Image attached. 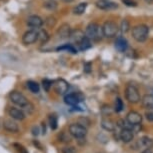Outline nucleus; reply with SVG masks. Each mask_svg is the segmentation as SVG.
Here are the masks:
<instances>
[{"label": "nucleus", "instance_id": "1", "mask_svg": "<svg viewBox=\"0 0 153 153\" xmlns=\"http://www.w3.org/2000/svg\"><path fill=\"white\" fill-rule=\"evenodd\" d=\"M85 36L88 37L90 40H94V41H99L103 36L102 27L98 25L97 23H90L88 26L86 27Z\"/></svg>", "mask_w": 153, "mask_h": 153}, {"label": "nucleus", "instance_id": "2", "mask_svg": "<svg viewBox=\"0 0 153 153\" xmlns=\"http://www.w3.org/2000/svg\"><path fill=\"white\" fill-rule=\"evenodd\" d=\"M149 34V28L145 24H138L132 28V37L137 42H144Z\"/></svg>", "mask_w": 153, "mask_h": 153}, {"label": "nucleus", "instance_id": "3", "mask_svg": "<svg viewBox=\"0 0 153 153\" xmlns=\"http://www.w3.org/2000/svg\"><path fill=\"white\" fill-rule=\"evenodd\" d=\"M69 133L72 137L76 138V139L85 138L86 134H87V128L80 123H73L69 126Z\"/></svg>", "mask_w": 153, "mask_h": 153}, {"label": "nucleus", "instance_id": "4", "mask_svg": "<svg viewBox=\"0 0 153 153\" xmlns=\"http://www.w3.org/2000/svg\"><path fill=\"white\" fill-rule=\"evenodd\" d=\"M125 97L130 103H138L140 101V94L134 85L128 84L125 89Z\"/></svg>", "mask_w": 153, "mask_h": 153}, {"label": "nucleus", "instance_id": "5", "mask_svg": "<svg viewBox=\"0 0 153 153\" xmlns=\"http://www.w3.org/2000/svg\"><path fill=\"white\" fill-rule=\"evenodd\" d=\"M102 32L103 36L107 37V38H112V37L116 36L118 32L116 23H114L113 21H106L102 26Z\"/></svg>", "mask_w": 153, "mask_h": 153}, {"label": "nucleus", "instance_id": "6", "mask_svg": "<svg viewBox=\"0 0 153 153\" xmlns=\"http://www.w3.org/2000/svg\"><path fill=\"white\" fill-rule=\"evenodd\" d=\"M9 98H10V101L11 102H13L14 104L20 106V107L24 108L25 106L28 105V100L27 98L24 96L22 93H20L18 91H12L10 92L9 94Z\"/></svg>", "mask_w": 153, "mask_h": 153}, {"label": "nucleus", "instance_id": "7", "mask_svg": "<svg viewBox=\"0 0 153 153\" xmlns=\"http://www.w3.org/2000/svg\"><path fill=\"white\" fill-rule=\"evenodd\" d=\"M84 100V96L82 93L77 92V93H70L64 96V102L65 104H67L69 106H76L78 105L79 102Z\"/></svg>", "mask_w": 153, "mask_h": 153}, {"label": "nucleus", "instance_id": "8", "mask_svg": "<svg viewBox=\"0 0 153 153\" xmlns=\"http://www.w3.org/2000/svg\"><path fill=\"white\" fill-rule=\"evenodd\" d=\"M52 86H53L54 90L59 95L65 94L69 89V83L64 79H57L55 81H53Z\"/></svg>", "mask_w": 153, "mask_h": 153}, {"label": "nucleus", "instance_id": "9", "mask_svg": "<svg viewBox=\"0 0 153 153\" xmlns=\"http://www.w3.org/2000/svg\"><path fill=\"white\" fill-rule=\"evenodd\" d=\"M37 40H38V31L36 30H29L25 32L22 36V42L25 45L33 44Z\"/></svg>", "mask_w": 153, "mask_h": 153}, {"label": "nucleus", "instance_id": "10", "mask_svg": "<svg viewBox=\"0 0 153 153\" xmlns=\"http://www.w3.org/2000/svg\"><path fill=\"white\" fill-rule=\"evenodd\" d=\"M126 121L131 126L140 125L141 122H142V116H141L140 113H138L136 111H130L126 115Z\"/></svg>", "mask_w": 153, "mask_h": 153}, {"label": "nucleus", "instance_id": "11", "mask_svg": "<svg viewBox=\"0 0 153 153\" xmlns=\"http://www.w3.org/2000/svg\"><path fill=\"white\" fill-rule=\"evenodd\" d=\"M43 19L38 15H30L26 20V24L29 27L32 28H39L43 25Z\"/></svg>", "mask_w": 153, "mask_h": 153}, {"label": "nucleus", "instance_id": "12", "mask_svg": "<svg viewBox=\"0 0 153 153\" xmlns=\"http://www.w3.org/2000/svg\"><path fill=\"white\" fill-rule=\"evenodd\" d=\"M119 137L124 143H129L133 140V137H134L133 131H132L130 128H122L120 131Z\"/></svg>", "mask_w": 153, "mask_h": 153}, {"label": "nucleus", "instance_id": "13", "mask_svg": "<svg viewBox=\"0 0 153 153\" xmlns=\"http://www.w3.org/2000/svg\"><path fill=\"white\" fill-rule=\"evenodd\" d=\"M8 114H9V116L12 118L13 120L21 121L25 118L24 112H23L21 109H18V108H15V107L9 108V110H8Z\"/></svg>", "mask_w": 153, "mask_h": 153}, {"label": "nucleus", "instance_id": "14", "mask_svg": "<svg viewBox=\"0 0 153 153\" xmlns=\"http://www.w3.org/2000/svg\"><path fill=\"white\" fill-rule=\"evenodd\" d=\"M97 7L100 8L102 10H111V9H116L118 5L114 2H110L108 0H99L96 3Z\"/></svg>", "mask_w": 153, "mask_h": 153}, {"label": "nucleus", "instance_id": "15", "mask_svg": "<svg viewBox=\"0 0 153 153\" xmlns=\"http://www.w3.org/2000/svg\"><path fill=\"white\" fill-rule=\"evenodd\" d=\"M3 128L6 131L13 132V133H15V132H18V130H19V127H18V125H17V123L14 120H12V119L4 120Z\"/></svg>", "mask_w": 153, "mask_h": 153}, {"label": "nucleus", "instance_id": "16", "mask_svg": "<svg viewBox=\"0 0 153 153\" xmlns=\"http://www.w3.org/2000/svg\"><path fill=\"white\" fill-rule=\"evenodd\" d=\"M70 33H71V29H70V26L68 24H62L60 28L57 31V34L58 36L60 37L61 39H65V38H68L70 36Z\"/></svg>", "mask_w": 153, "mask_h": 153}, {"label": "nucleus", "instance_id": "17", "mask_svg": "<svg viewBox=\"0 0 153 153\" xmlns=\"http://www.w3.org/2000/svg\"><path fill=\"white\" fill-rule=\"evenodd\" d=\"M127 47H128V42H127V40L125 38H123V37H118L116 39V41H115V48H116L119 52H124V51H126Z\"/></svg>", "mask_w": 153, "mask_h": 153}, {"label": "nucleus", "instance_id": "18", "mask_svg": "<svg viewBox=\"0 0 153 153\" xmlns=\"http://www.w3.org/2000/svg\"><path fill=\"white\" fill-rule=\"evenodd\" d=\"M101 126H102L103 129L107 131H114L116 129V124L110 118H103L102 121H101Z\"/></svg>", "mask_w": 153, "mask_h": 153}, {"label": "nucleus", "instance_id": "19", "mask_svg": "<svg viewBox=\"0 0 153 153\" xmlns=\"http://www.w3.org/2000/svg\"><path fill=\"white\" fill-rule=\"evenodd\" d=\"M141 101H142V106L145 109H147V110L153 109V95H144Z\"/></svg>", "mask_w": 153, "mask_h": 153}, {"label": "nucleus", "instance_id": "20", "mask_svg": "<svg viewBox=\"0 0 153 153\" xmlns=\"http://www.w3.org/2000/svg\"><path fill=\"white\" fill-rule=\"evenodd\" d=\"M84 36H85V34L83 33L81 30H76V31H74V32H71L69 37H70L71 40L75 43V44H78Z\"/></svg>", "mask_w": 153, "mask_h": 153}, {"label": "nucleus", "instance_id": "21", "mask_svg": "<svg viewBox=\"0 0 153 153\" xmlns=\"http://www.w3.org/2000/svg\"><path fill=\"white\" fill-rule=\"evenodd\" d=\"M79 46V50H81V51H85V50H87V49H89L92 46L91 44V40L88 38V37H86L84 36L83 38L81 39V41H80L78 44H77Z\"/></svg>", "mask_w": 153, "mask_h": 153}, {"label": "nucleus", "instance_id": "22", "mask_svg": "<svg viewBox=\"0 0 153 153\" xmlns=\"http://www.w3.org/2000/svg\"><path fill=\"white\" fill-rule=\"evenodd\" d=\"M86 8H87V3H86V2H81V3L77 4L76 6L74 7L73 13L75 15H81V14L85 12Z\"/></svg>", "mask_w": 153, "mask_h": 153}, {"label": "nucleus", "instance_id": "23", "mask_svg": "<svg viewBox=\"0 0 153 153\" xmlns=\"http://www.w3.org/2000/svg\"><path fill=\"white\" fill-rule=\"evenodd\" d=\"M27 88L29 89V90L32 92V93H38L40 91V86L37 82L33 81V80H29V81H27Z\"/></svg>", "mask_w": 153, "mask_h": 153}, {"label": "nucleus", "instance_id": "24", "mask_svg": "<svg viewBox=\"0 0 153 153\" xmlns=\"http://www.w3.org/2000/svg\"><path fill=\"white\" fill-rule=\"evenodd\" d=\"M49 124H50V128L52 130H55L58 126V117L56 114H51L49 116Z\"/></svg>", "mask_w": 153, "mask_h": 153}, {"label": "nucleus", "instance_id": "25", "mask_svg": "<svg viewBox=\"0 0 153 153\" xmlns=\"http://www.w3.org/2000/svg\"><path fill=\"white\" fill-rule=\"evenodd\" d=\"M60 50H66V51H68V52H71L73 54L77 53V49L74 47L73 44H65L63 46H60V47L57 48V51H60Z\"/></svg>", "mask_w": 153, "mask_h": 153}, {"label": "nucleus", "instance_id": "26", "mask_svg": "<svg viewBox=\"0 0 153 153\" xmlns=\"http://www.w3.org/2000/svg\"><path fill=\"white\" fill-rule=\"evenodd\" d=\"M43 6L48 10H55L57 6H58V4L54 0H46L44 3H43Z\"/></svg>", "mask_w": 153, "mask_h": 153}, {"label": "nucleus", "instance_id": "27", "mask_svg": "<svg viewBox=\"0 0 153 153\" xmlns=\"http://www.w3.org/2000/svg\"><path fill=\"white\" fill-rule=\"evenodd\" d=\"M49 39V35L47 33V31L46 30H40L38 32V40L41 43H45L47 42V40Z\"/></svg>", "mask_w": 153, "mask_h": 153}, {"label": "nucleus", "instance_id": "28", "mask_svg": "<svg viewBox=\"0 0 153 153\" xmlns=\"http://www.w3.org/2000/svg\"><path fill=\"white\" fill-rule=\"evenodd\" d=\"M124 108V104H123V101L121 98H116L115 99V106H114V110L116 112H121L123 110Z\"/></svg>", "mask_w": 153, "mask_h": 153}, {"label": "nucleus", "instance_id": "29", "mask_svg": "<svg viewBox=\"0 0 153 153\" xmlns=\"http://www.w3.org/2000/svg\"><path fill=\"white\" fill-rule=\"evenodd\" d=\"M141 142L144 146H146L147 148H151L153 147V139H151L150 137L148 136H143L141 138Z\"/></svg>", "mask_w": 153, "mask_h": 153}, {"label": "nucleus", "instance_id": "30", "mask_svg": "<svg viewBox=\"0 0 153 153\" xmlns=\"http://www.w3.org/2000/svg\"><path fill=\"white\" fill-rule=\"evenodd\" d=\"M42 86H43V89L48 92L49 90H50V88L52 87V81L49 79H43L42 80Z\"/></svg>", "mask_w": 153, "mask_h": 153}, {"label": "nucleus", "instance_id": "31", "mask_svg": "<svg viewBox=\"0 0 153 153\" xmlns=\"http://www.w3.org/2000/svg\"><path fill=\"white\" fill-rule=\"evenodd\" d=\"M129 28H130V25H129V22L127 21L126 19H124L122 22H121V31H122L123 33H126L127 31L129 30Z\"/></svg>", "mask_w": 153, "mask_h": 153}, {"label": "nucleus", "instance_id": "32", "mask_svg": "<svg viewBox=\"0 0 153 153\" xmlns=\"http://www.w3.org/2000/svg\"><path fill=\"white\" fill-rule=\"evenodd\" d=\"M13 146H14V148H15L17 150V152L18 153H28V151L26 150V148H25L24 146L21 145V144H19V143H14L13 144Z\"/></svg>", "mask_w": 153, "mask_h": 153}, {"label": "nucleus", "instance_id": "33", "mask_svg": "<svg viewBox=\"0 0 153 153\" xmlns=\"http://www.w3.org/2000/svg\"><path fill=\"white\" fill-rule=\"evenodd\" d=\"M122 2L128 7H136L137 6V3L134 1V0H122Z\"/></svg>", "mask_w": 153, "mask_h": 153}, {"label": "nucleus", "instance_id": "34", "mask_svg": "<svg viewBox=\"0 0 153 153\" xmlns=\"http://www.w3.org/2000/svg\"><path fill=\"white\" fill-rule=\"evenodd\" d=\"M145 116L147 118V120L151 121V122H153V109H150V110H148L145 113Z\"/></svg>", "mask_w": 153, "mask_h": 153}, {"label": "nucleus", "instance_id": "35", "mask_svg": "<svg viewBox=\"0 0 153 153\" xmlns=\"http://www.w3.org/2000/svg\"><path fill=\"white\" fill-rule=\"evenodd\" d=\"M62 153H76L74 147H65L62 149Z\"/></svg>", "mask_w": 153, "mask_h": 153}, {"label": "nucleus", "instance_id": "36", "mask_svg": "<svg viewBox=\"0 0 153 153\" xmlns=\"http://www.w3.org/2000/svg\"><path fill=\"white\" fill-rule=\"evenodd\" d=\"M59 138H60V140H61L62 142H69V141H70V137H69L68 135H67V136H65L64 132H62Z\"/></svg>", "mask_w": 153, "mask_h": 153}, {"label": "nucleus", "instance_id": "37", "mask_svg": "<svg viewBox=\"0 0 153 153\" xmlns=\"http://www.w3.org/2000/svg\"><path fill=\"white\" fill-rule=\"evenodd\" d=\"M84 71L86 73H90L91 71V63H85L84 64Z\"/></svg>", "mask_w": 153, "mask_h": 153}, {"label": "nucleus", "instance_id": "38", "mask_svg": "<svg viewBox=\"0 0 153 153\" xmlns=\"http://www.w3.org/2000/svg\"><path fill=\"white\" fill-rule=\"evenodd\" d=\"M32 134L34 135V136H37V135L39 134V127H36L34 126L32 128Z\"/></svg>", "mask_w": 153, "mask_h": 153}, {"label": "nucleus", "instance_id": "39", "mask_svg": "<svg viewBox=\"0 0 153 153\" xmlns=\"http://www.w3.org/2000/svg\"><path fill=\"white\" fill-rule=\"evenodd\" d=\"M141 153H153V151H152V149L151 148H146L144 151H142Z\"/></svg>", "mask_w": 153, "mask_h": 153}, {"label": "nucleus", "instance_id": "40", "mask_svg": "<svg viewBox=\"0 0 153 153\" xmlns=\"http://www.w3.org/2000/svg\"><path fill=\"white\" fill-rule=\"evenodd\" d=\"M147 3H150V4H153V0H145Z\"/></svg>", "mask_w": 153, "mask_h": 153}, {"label": "nucleus", "instance_id": "41", "mask_svg": "<svg viewBox=\"0 0 153 153\" xmlns=\"http://www.w3.org/2000/svg\"><path fill=\"white\" fill-rule=\"evenodd\" d=\"M63 1H65V2H71V1H73V0H63Z\"/></svg>", "mask_w": 153, "mask_h": 153}]
</instances>
